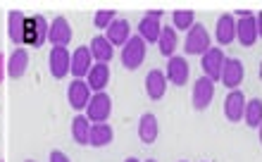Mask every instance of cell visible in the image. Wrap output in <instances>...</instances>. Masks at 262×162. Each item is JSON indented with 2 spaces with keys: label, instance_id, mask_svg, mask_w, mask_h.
I'll list each match as a JSON object with an SVG mask.
<instances>
[{
  "label": "cell",
  "instance_id": "83f0119b",
  "mask_svg": "<svg viewBox=\"0 0 262 162\" xmlns=\"http://www.w3.org/2000/svg\"><path fill=\"white\" fill-rule=\"evenodd\" d=\"M195 24V12L193 10H174L172 12V27L177 31H188Z\"/></svg>",
  "mask_w": 262,
  "mask_h": 162
},
{
  "label": "cell",
  "instance_id": "4dcf8cb0",
  "mask_svg": "<svg viewBox=\"0 0 262 162\" xmlns=\"http://www.w3.org/2000/svg\"><path fill=\"white\" fill-rule=\"evenodd\" d=\"M5 77H7V57L0 53V84L5 81Z\"/></svg>",
  "mask_w": 262,
  "mask_h": 162
},
{
  "label": "cell",
  "instance_id": "6da1fadb",
  "mask_svg": "<svg viewBox=\"0 0 262 162\" xmlns=\"http://www.w3.org/2000/svg\"><path fill=\"white\" fill-rule=\"evenodd\" d=\"M145 53H148V43L136 34V36H131L129 43L119 50V60H122V64H124V70L134 72L145 62Z\"/></svg>",
  "mask_w": 262,
  "mask_h": 162
},
{
  "label": "cell",
  "instance_id": "ba28073f",
  "mask_svg": "<svg viewBox=\"0 0 262 162\" xmlns=\"http://www.w3.org/2000/svg\"><path fill=\"white\" fill-rule=\"evenodd\" d=\"M48 70L53 79H64L72 72V55L67 48H53L48 55Z\"/></svg>",
  "mask_w": 262,
  "mask_h": 162
},
{
  "label": "cell",
  "instance_id": "d6a6232c",
  "mask_svg": "<svg viewBox=\"0 0 262 162\" xmlns=\"http://www.w3.org/2000/svg\"><path fill=\"white\" fill-rule=\"evenodd\" d=\"M124 162H141V160H138V157H126Z\"/></svg>",
  "mask_w": 262,
  "mask_h": 162
},
{
  "label": "cell",
  "instance_id": "7a4b0ae2",
  "mask_svg": "<svg viewBox=\"0 0 262 162\" xmlns=\"http://www.w3.org/2000/svg\"><path fill=\"white\" fill-rule=\"evenodd\" d=\"M50 34V24L43 14H34L27 19V29H24V45H31V48H41L43 43L48 41Z\"/></svg>",
  "mask_w": 262,
  "mask_h": 162
},
{
  "label": "cell",
  "instance_id": "7402d4cb",
  "mask_svg": "<svg viewBox=\"0 0 262 162\" xmlns=\"http://www.w3.org/2000/svg\"><path fill=\"white\" fill-rule=\"evenodd\" d=\"M160 34H162V24H160L158 17L145 14L143 19L138 21V36H141L145 43H158L160 41Z\"/></svg>",
  "mask_w": 262,
  "mask_h": 162
},
{
  "label": "cell",
  "instance_id": "d6986e66",
  "mask_svg": "<svg viewBox=\"0 0 262 162\" xmlns=\"http://www.w3.org/2000/svg\"><path fill=\"white\" fill-rule=\"evenodd\" d=\"M236 24L238 21L231 17V14H222L217 19V27H214V38L220 45H229V43L236 41Z\"/></svg>",
  "mask_w": 262,
  "mask_h": 162
},
{
  "label": "cell",
  "instance_id": "277c9868",
  "mask_svg": "<svg viewBox=\"0 0 262 162\" xmlns=\"http://www.w3.org/2000/svg\"><path fill=\"white\" fill-rule=\"evenodd\" d=\"M112 114V98L107 93H93L89 107H86V117L91 120V124H103L110 120Z\"/></svg>",
  "mask_w": 262,
  "mask_h": 162
},
{
  "label": "cell",
  "instance_id": "cb8c5ba5",
  "mask_svg": "<svg viewBox=\"0 0 262 162\" xmlns=\"http://www.w3.org/2000/svg\"><path fill=\"white\" fill-rule=\"evenodd\" d=\"M112 138H115V131H112V127L107 124V122H103V124H93L91 127V141L89 146L91 148H105V146H110Z\"/></svg>",
  "mask_w": 262,
  "mask_h": 162
},
{
  "label": "cell",
  "instance_id": "1f68e13d",
  "mask_svg": "<svg viewBox=\"0 0 262 162\" xmlns=\"http://www.w3.org/2000/svg\"><path fill=\"white\" fill-rule=\"evenodd\" d=\"M255 27H257V36L262 38V12L255 14Z\"/></svg>",
  "mask_w": 262,
  "mask_h": 162
},
{
  "label": "cell",
  "instance_id": "9a60e30c",
  "mask_svg": "<svg viewBox=\"0 0 262 162\" xmlns=\"http://www.w3.org/2000/svg\"><path fill=\"white\" fill-rule=\"evenodd\" d=\"M72 24H69L64 17H55L50 21V34H48V41L53 43V48H67L69 41H72Z\"/></svg>",
  "mask_w": 262,
  "mask_h": 162
},
{
  "label": "cell",
  "instance_id": "4316f807",
  "mask_svg": "<svg viewBox=\"0 0 262 162\" xmlns=\"http://www.w3.org/2000/svg\"><path fill=\"white\" fill-rule=\"evenodd\" d=\"M243 120L248 122V127L262 129V100L260 98L248 100V105H246V117H243Z\"/></svg>",
  "mask_w": 262,
  "mask_h": 162
},
{
  "label": "cell",
  "instance_id": "8992f818",
  "mask_svg": "<svg viewBox=\"0 0 262 162\" xmlns=\"http://www.w3.org/2000/svg\"><path fill=\"white\" fill-rule=\"evenodd\" d=\"M91 98H93V91L89 88V84H86L83 79H74V81L69 84L67 100H69V107H72V110H76V112L86 110L89 103H91Z\"/></svg>",
  "mask_w": 262,
  "mask_h": 162
},
{
  "label": "cell",
  "instance_id": "2e32d148",
  "mask_svg": "<svg viewBox=\"0 0 262 162\" xmlns=\"http://www.w3.org/2000/svg\"><path fill=\"white\" fill-rule=\"evenodd\" d=\"M167 84H169V81H167L165 72L150 70L148 77H145V96L150 100H162L167 93Z\"/></svg>",
  "mask_w": 262,
  "mask_h": 162
},
{
  "label": "cell",
  "instance_id": "30bf717a",
  "mask_svg": "<svg viewBox=\"0 0 262 162\" xmlns=\"http://www.w3.org/2000/svg\"><path fill=\"white\" fill-rule=\"evenodd\" d=\"M246 105H248V100L243 96V91H229V96L224 98V117L229 122H241L246 117Z\"/></svg>",
  "mask_w": 262,
  "mask_h": 162
},
{
  "label": "cell",
  "instance_id": "9c48e42d",
  "mask_svg": "<svg viewBox=\"0 0 262 162\" xmlns=\"http://www.w3.org/2000/svg\"><path fill=\"white\" fill-rule=\"evenodd\" d=\"M93 53H91L89 45H79V48L72 53V77L74 79H83L89 77V72L93 70Z\"/></svg>",
  "mask_w": 262,
  "mask_h": 162
},
{
  "label": "cell",
  "instance_id": "603a6c76",
  "mask_svg": "<svg viewBox=\"0 0 262 162\" xmlns=\"http://www.w3.org/2000/svg\"><path fill=\"white\" fill-rule=\"evenodd\" d=\"M91 53H93V60L96 62H105V64H110V60L115 57V45H112L105 36H96L93 41H91Z\"/></svg>",
  "mask_w": 262,
  "mask_h": 162
},
{
  "label": "cell",
  "instance_id": "836d02e7",
  "mask_svg": "<svg viewBox=\"0 0 262 162\" xmlns=\"http://www.w3.org/2000/svg\"><path fill=\"white\" fill-rule=\"evenodd\" d=\"M145 162H158V160H152V157H150V160H145Z\"/></svg>",
  "mask_w": 262,
  "mask_h": 162
},
{
  "label": "cell",
  "instance_id": "d4e9b609",
  "mask_svg": "<svg viewBox=\"0 0 262 162\" xmlns=\"http://www.w3.org/2000/svg\"><path fill=\"white\" fill-rule=\"evenodd\" d=\"M91 120L86 114H76L74 120H72V138H74L79 146H89L91 141Z\"/></svg>",
  "mask_w": 262,
  "mask_h": 162
},
{
  "label": "cell",
  "instance_id": "4fadbf2b",
  "mask_svg": "<svg viewBox=\"0 0 262 162\" xmlns=\"http://www.w3.org/2000/svg\"><path fill=\"white\" fill-rule=\"evenodd\" d=\"M188 74H191V67H188V62L184 60V57H181V55L169 57L167 70H165V77H167V81H169V84H174V86H186Z\"/></svg>",
  "mask_w": 262,
  "mask_h": 162
},
{
  "label": "cell",
  "instance_id": "ac0fdd59",
  "mask_svg": "<svg viewBox=\"0 0 262 162\" xmlns=\"http://www.w3.org/2000/svg\"><path fill=\"white\" fill-rule=\"evenodd\" d=\"M86 84L93 93H103L110 84V64L105 62H96L93 64V70L89 72V77H86Z\"/></svg>",
  "mask_w": 262,
  "mask_h": 162
},
{
  "label": "cell",
  "instance_id": "52a82bcc",
  "mask_svg": "<svg viewBox=\"0 0 262 162\" xmlns=\"http://www.w3.org/2000/svg\"><path fill=\"white\" fill-rule=\"evenodd\" d=\"M212 98H214V81L212 79H207V77L195 79L193 93H191V103H193L195 110H198V112L207 110L210 103H212Z\"/></svg>",
  "mask_w": 262,
  "mask_h": 162
},
{
  "label": "cell",
  "instance_id": "f1b7e54d",
  "mask_svg": "<svg viewBox=\"0 0 262 162\" xmlns=\"http://www.w3.org/2000/svg\"><path fill=\"white\" fill-rule=\"evenodd\" d=\"M115 19H117V12H115V10H98L96 17H93V24H96V29H100V31H107V27H110Z\"/></svg>",
  "mask_w": 262,
  "mask_h": 162
},
{
  "label": "cell",
  "instance_id": "5bb4252c",
  "mask_svg": "<svg viewBox=\"0 0 262 162\" xmlns=\"http://www.w3.org/2000/svg\"><path fill=\"white\" fill-rule=\"evenodd\" d=\"M260 38L257 36V27H255V14L250 12L246 17H238V24H236V41L250 48V45H255V41Z\"/></svg>",
  "mask_w": 262,
  "mask_h": 162
},
{
  "label": "cell",
  "instance_id": "e0dca14e",
  "mask_svg": "<svg viewBox=\"0 0 262 162\" xmlns=\"http://www.w3.org/2000/svg\"><path fill=\"white\" fill-rule=\"evenodd\" d=\"M158 136H160L158 117H155L152 112L141 114V120H138V138H141V143L150 146V143L158 141Z\"/></svg>",
  "mask_w": 262,
  "mask_h": 162
},
{
  "label": "cell",
  "instance_id": "3957f363",
  "mask_svg": "<svg viewBox=\"0 0 262 162\" xmlns=\"http://www.w3.org/2000/svg\"><path fill=\"white\" fill-rule=\"evenodd\" d=\"M210 48H212V45H210V34H207V29L195 21L193 27L188 29V34H186L184 53H186V55H200L203 57Z\"/></svg>",
  "mask_w": 262,
  "mask_h": 162
},
{
  "label": "cell",
  "instance_id": "ffe728a7",
  "mask_svg": "<svg viewBox=\"0 0 262 162\" xmlns=\"http://www.w3.org/2000/svg\"><path fill=\"white\" fill-rule=\"evenodd\" d=\"M29 70V50L17 48L12 50V55L7 57V77L10 79H21Z\"/></svg>",
  "mask_w": 262,
  "mask_h": 162
},
{
  "label": "cell",
  "instance_id": "d590c367",
  "mask_svg": "<svg viewBox=\"0 0 262 162\" xmlns=\"http://www.w3.org/2000/svg\"><path fill=\"white\" fill-rule=\"evenodd\" d=\"M181 162H186V160H181Z\"/></svg>",
  "mask_w": 262,
  "mask_h": 162
},
{
  "label": "cell",
  "instance_id": "7c38bea8",
  "mask_svg": "<svg viewBox=\"0 0 262 162\" xmlns=\"http://www.w3.org/2000/svg\"><path fill=\"white\" fill-rule=\"evenodd\" d=\"M27 14L21 10H10L7 12V38L14 43V45H24V29H27Z\"/></svg>",
  "mask_w": 262,
  "mask_h": 162
},
{
  "label": "cell",
  "instance_id": "5b68a950",
  "mask_svg": "<svg viewBox=\"0 0 262 162\" xmlns=\"http://www.w3.org/2000/svg\"><path fill=\"white\" fill-rule=\"evenodd\" d=\"M224 50L222 48H210L205 55L200 57V64H203V77L212 79V81H222V70H224Z\"/></svg>",
  "mask_w": 262,
  "mask_h": 162
},
{
  "label": "cell",
  "instance_id": "44dd1931",
  "mask_svg": "<svg viewBox=\"0 0 262 162\" xmlns=\"http://www.w3.org/2000/svg\"><path fill=\"white\" fill-rule=\"evenodd\" d=\"M105 38L112 43V45H119V48H124L126 43H129L131 38V27L126 19H115L107 27V31H105Z\"/></svg>",
  "mask_w": 262,
  "mask_h": 162
},
{
  "label": "cell",
  "instance_id": "e575fe53",
  "mask_svg": "<svg viewBox=\"0 0 262 162\" xmlns=\"http://www.w3.org/2000/svg\"><path fill=\"white\" fill-rule=\"evenodd\" d=\"M24 162H36V160H24Z\"/></svg>",
  "mask_w": 262,
  "mask_h": 162
},
{
  "label": "cell",
  "instance_id": "8fae6325",
  "mask_svg": "<svg viewBox=\"0 0 262 162\" xmlns=\"http://www.w3.org/2000/svg\"><path fill=\"white\" fill-rule=\"evenodd\" d=\"M243 77H246V67L238 57H227V62H224V70H222V84L236 91L238 86H241Z\"/></svg>",
  "mask_w": 262,
  "mask_h": 162
},
{
  "label": "cell",
  "instance_id": "484cf974",
  "mask_svg": "<svg viewBox=\"0 0 262 162\" xmlns=\"http://www.w3.org/2000/svg\"><path fill=\"white\" fill-rule=\"evenodd\" d=\"M179 45V36H177V29L174 27H162V34H160L158 48L162 53V57H174V50Z\"/></svg>",
  "mask_w": 262,
  "mask_h": 162
},
{
  "label": "cell",
  "instance_id": "f546056e",
  "mask_svg": "<svg viewBox=\"0 0 262 162\" xmlns=\"http://www.w3.org/2000/svg\"><path fill=\"white\" fill-rule=\"evenodd\" d=\"M50 162H72L62 150H50Z\"/></svg>",
  "mask_w": 262,
  "mask_h": 162
}]
</instances>
